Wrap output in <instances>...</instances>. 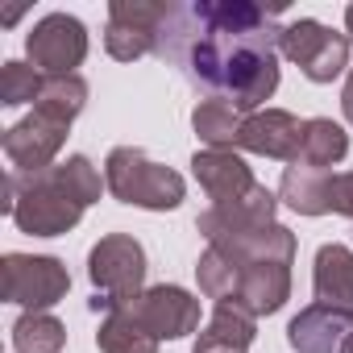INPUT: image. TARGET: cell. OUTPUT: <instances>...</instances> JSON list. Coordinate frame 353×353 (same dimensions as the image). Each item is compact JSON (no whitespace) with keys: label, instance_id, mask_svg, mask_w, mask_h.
I'll use <instances>...</instances> for the list:
<instances>
[{"label":"cell","instance_id":"obj_28","mask_svg":"<svg viewBox=\"0 0 353 353\" xmlns=\"http://www.w3.org/2000/svg\"><path fill=\"white\" fill-rule=\"evenodd\" d=\"M341 353H353V332H349V341H345V349Z\"/></svg>","mask_w":353,"mask_h":353},{"label":"cell","instance_id":"obj_25","mask_svg":"<svg viewBox=\"0 0 353 353\" xmlns=\"http://www.w3.org/2000/svg\"><path fill=\"white\" fill-rule=\"evenodd\" d=\"M341 108H345V121L353 125V75L345 79V92H341Z\"/></svg>","mask_w":353,"mask_h":353},{"label":"cell","instance_id":"obj_9","mask_svg":"<svg viewBox=\"0 0 353 353\" xmlns=\"http://www.w3.org/2000/svg\"><path fill=\"white\" fill-rule=\"evenodd\" d=\"M170 5H150V0H112L108 5V30H104V46L112 59L133 63L141 54H154V38L158 26L166 21Z\"/></svg>","mask_w":353,"mask_h":353},{"label":"cell","instance_id":"obj_12","mask_svg":"<svg viewBox=\"0 0 353 353\" xmlns=\"http://www.w3.org/2000/svg\"><path fill=\"white\" fill-rule=\"evenodd\" d=\"M299 141H303V121L283 112V108L250 112L245 125H241V137H237L241 150H254V154H266V158H283V162L299 158Z\"/></svg>","mask_w":353,"mask_h":353},{"label":"cell","instance_id":"obj_18","mask_svg":"<svg viewBox=\"0 0 353 353\" xmlns=\"http://www.w3.org/2000/svg\"><path fill=\"white\" fill-rule=\"evenodd\" d=\"M349 154V133L328 121V117H312L303 121V141H299V166H312V170H328L336 166L341 158Z\"/></svg>","mask_w":353,"mask_h":353},{"label":"cell","instance_id":"obj_21","mask_svg":"<svg viewBox=\"0 0 353 353\" xmlns=\"http://www.w3.org/2000/svg\"><path fill=\"white\" fill-rule=\"evenodd\" d=\"M13 345H17V353H63L67 328L50 312H26L13 324Z\"/></svg>","mask_w":353,"mask_h":353},{"label":"cell","instance_id":"obj_2","mask_svg":"<svg viewBox=\"0 0 353 353\" xmlns=\"http://www.w3.org/2000/svg\"><path fill=\"white\" fill-rule=\"evenodd\" d=\"M100 170L75 154L67 162H54L38 174L13 170L5 179V212L17 221L21 233L34 237H59L79 225L88 204L100 200Z\"/></svg>","mask_w":353,"mask_h":353},{"label":"cell","instance_id":"obj_27","mask_svg":"<svg viewBox=\"0 0 353 353\" xmlns=\"http://www.w3.org/2000/svg\"><path fill=\"white\" fill-rule=\"evenodd\" d=\"M345 26H349V34H353V5L345 9Z\"/></svg>","mask_w":353,"mask_h":353},{"label":"cell","instance_id":"obj_20","mask_svg":"<svg viewBox=\"0 0 353 353\" xmlns=\"http://www.w3.org/2000/svg\"><path fill=\"white\" fill-rule=\"evenodd\" d=\"M96 345L100 353H158V341L129 312H108L96 332Z\"/></svg>","mask_w":353,"mask_h":353},{"label":"cell","instance_id":"obj_24","mask_svg":"<svg viewBox=\"0 0 353 353\" xmlns=\"http://www.w3.org/2000/svg\"><path fill=\"white\" fill-rule=\"evenodd\" d=\"M332 212L353 216V170L332 174Z\"/></svg>","mask_w":353,"mask_h":353},{"label":"cell","instance_id":"obj_10","mask_svg":"<svg viewBox=\"0 0 353 353\" xmlns=\"http://www.w3.org/2000/svg\"><path fill=\"white\" fill-rule=\"evenodd\" d=\"M67 129H71L67 121H59V117L34 108L26 121H17V125L5 133V154H9V162H13L21 174H38V170H46V166H54V154L63 150Z\"/></svg>","mask_w":353,"mask_h":353},{"label":"cell","instance_id":"obj_14","mask_svg":"<svg viewBox=\"0 0 353 353\" xmlns=\"http://www.w3.org/2000/svg\"><path fill=\"white\" fill-rule=\"evenodd\" d=\"M353 332V316L336 312L328 303H307L291 324H287V341L299 353H341L345 341Z\"/></svg>","mask_w":353,"mask_h":353},{"label":"cell","instance_id":"obj_5","mask_svg":"<svg viewBox=\"0 0 353 353\" xmlns=\"http://www.w3.org/2000/svg\"><path fill=\"white\" fill-rule=\"evenodd\" d=\"M279 54L291 59L312 83H332L349 67V34H336L312 17H299L279 30Z\"/></svg>","mask_w":353,"mask_h":353},{"label":"cell","instance_id":"obj_23","mask_svg":"<svg viewBox=\"0 0 353 353\" xmlns=\"http://www.w3.org/2000/svg\"><path fill=\"white\" fill-rule=\"evenodd\" d=\"M42 83H46V75H42L38 67L5 63V67H0V104H9V108H17V104H38Z\"/></svg>","mask_w":353,"mask_h":353},{"label":"cell","instance_id":"obj_1","mask_svg":"<svg viewBox=\"0 0 353 353\" xmlns=\"http://www.w3.org/2000/svg\"><path fill=\"white\" fill-rule=\"evenodd\" d=\"M274 9L250 0H192L170 5L158 26L154 54L174 63L188 83L237 112H254L279 88V30Z\"/></svg>","mask_w":353,"mask_h":353},{"label":"cell","instance_id":"obj_15","mask_svg":"<svg viewBox=\"0 0 353 353\" xmlns=\"http://www.w3.org/2000/svg\"><path fill=\"white\" fill-rule=\"evenodd\" d=\"M312 287H316V303H328V307L353 316V254L345 245H336V241L320 245Z\"/></svg>","mask_w":353,"mask_h":353},{"label":"cell","instance_id":"obj_16","mask_svg":"<svg viewBox=\"0 0 353 353\" xmlns=\"http://www.w3.org/2000/svg\"><path fill=\"white\" fill-rule=\"evenodd\" d=\"M279 204L295 208L299 216H324V212H332V174L291 162L283 170V183H279Z\"/></svg>","mask_w":353,"mask_h":353},{"label":"cell","instance_id":"obj_17","mask_svg":"<svg viewBox=\"0 0 353 353\" xmlns=\"http://www.w3.org/2000/svg\"><path fill=\"white\" fill-rule=\"evenodd\" d=\"M250 345H254V312H245L241 303H216L192 353H245Z\"/></svg>","mask_w":353,"mask_h":353},{"label":"cell","instance_id":"obj_8","mask_svg":"<svg viewBox=\"0 0 353 353\" xmlns=\"http://www.w3.org/2000/svg\"><path fill=\"white\" fill-rule=\"evenodd\" d=\"M26 50L42 75H75V67L88 59V30L71 13H50L30 30Z\"/></svg>","mask_w":353,"mask_h":353},{"label":"cell","instance_id":"obj_6","mask_svg":"<svg viewBox=\"0 0 353 353\" xmlns=\"http://www.w3.org/2000/svg\"><path fill=\"white\" fill-rule=\"evenodd\" d=\"M0 291H5L9 303H21L30 312H46L71 291V274L59 258L5 254V262H0Z\"/></svg>","mask_w":353,"mask_h":353},{"label":"cell","instance_id":"obj_3","mask_svg":"<svg viewBox=\"0 0 353 353\" xmlns=\"http://www.w3.org/2000/svg\"><path fill=\"white\" fill-rule=\"evenodd\" d=\"M104 188L121 200V204H137L150 212H170L183 204V174L170 170L162 162H154L145 150L137 145H117L104 162Z\"/></svg>","mask_w":353,"mask_h":353},{"label":"cell","instance_id":"obj_11","mask_svg":"<svg viewBox=\"0 0 353 353\" xmlns=\"http://www.w3.org/2000/svg\"><path fill=\"white\" fill-rule=\"evenodd\" d=\"M192 170H196L200 188L208 192L212 208L237 204V200H245V196L258 188L254 174H250V166H245V158L233 154V150H200V154L192 158Z\"/></svg>","mask_w":353,"mask_h":353},{"label":"cell","instance_id":"obj_7","mask_svg":"<svg viewBox=\"0 0 353 353\" xmlns=\"http://www.w3.org/2000/svg\"><path fill=\"white\" fill-rule=\"evenodd\" d=\"M117 312H129L154 341H174V336H188L200 328V299L188 295L183 287H145L137 299H129L125 307Z\"/></svg>","mask_w":353,"mask_h":353},{"label":"cell","instance_id":"obj_22","mask_svg":"<svg viewBox=\"0 0 353 353\" xmlns=\"http://www.w3.org/2000/svg\"><path fill=\"white\" fill-rule=\"evenodd\" d=\"M83 104H88V83L79 75H46L42 96H38L34 108H42V112H50V117H59V121L71 125L83 112Z\"/></svg>","mask_w":353,"mask_h":353},{"label":"cell","instance_id":"obj_4","mask_svg":"<svg viewBox=\"0 0 353 353\" xmlns=\"http://www.w3.org/2000/svg\"><path fill=\"white\" fill-rule=\"evenodd\" d=\"M88 279L96 287V299H92V312H117L125 307L129 299H137L145 287V250L125 237V233H108L100 237V245L88 254Z\"/></svg>","mask_w":353,"mask_h":353},{"label":"cell","instance_id":"obj_13","mask_svg":"<svg viewBox=\"0 0 353 353\" xmlns=\"http://www.w3.org/2000/svg\"><path fill=\"white\" fill-rule=\"evenodd\" d=\"M233 266H237V299L233 303H241L254 316H270L287 303V295H291V266L287 262H233Z\"/></svg>","mask_w":353,"mask_h":353},{"label":"cell","instance_id":"obj_26","mask_svg":"<svg viewBox=\"0 0 353 353\" xmlns=\"http://www.w3.org/2000/svg\"><path fill=\"white\" fill-rule=\"evenodd\" d=\"M21 13H26V9H5V13H0V26H13V21H21Z\"/></svg>","mask_w":353,"mask_h":353},{"label":"cell","instance_id":"obj_19","mask_svg":"<svg viewBox=\"0 0 353 353\" xmlns=\"http://www.w3.org/2000/svg\"><path fill=\"white\" fill-rule=\"evenodd\" d=\"M241 125H245V117L229 104V100H200L196 104V112H192V129H196V137L208 145V150H233L237 145V137H241Z\"/></svg>","mask_w":353,"mask_h":353}]
</instances>
